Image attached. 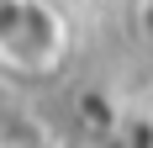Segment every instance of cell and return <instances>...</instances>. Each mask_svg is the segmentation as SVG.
Returning <instances> with one entry per match:
<instances>
[{
  "label": "cell",
  "mask_w": 153,
  "mask_h": 148,
  "mask_svg": "<svg viewBox=\"0 0 153 148\" xmlns=\"http://www.w3.org/2000/svg\"><path fill=\"white\" fill-rule=\"evenodd\" d=\"M69 53V21L53 0H0V64L16 74H48Z\"/></svg>",
  "instance_id": "6da1fadb"
}]
</instances>
